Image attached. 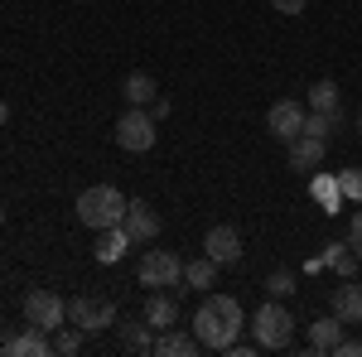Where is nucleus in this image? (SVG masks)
I'll return each mask as SVG.
<instances>
[{"mask_svg":"<svg viewBox=\"0 0 362 357\" xmlns=\"http://www.w3.org/2000/svg\"><path fill=\"white\" fill-rule=\"evenodd\" d=\"M256 348H261L256 338H251V343H242V338H237V343H227V353H232V357H251V353H256Z\"/></svg>","mask_w":362,"mask_h":357,"instance_id":"nucleus-31","label":"nucleus"},{"mask_svg":"<svg viewBox=\"0 0 362 357\" xmlns=\"http://www.w3.org/2000/svg\"><path fill=\"white\" fill-rule=\"evenodd\" d=\"M121 97H126V107H150L155 97H160V87L150 73H131L126 83H121Z\"/></svg>","mask_w":362,"mask_h":357,"instance_id":"nucleus-19","label":"nucleus"},{"mask_svg":"<svg viewBox=\"0 0 362 357\" xmlns=\"http://www.w3.org/2000/svg\"><path fill=\"white\" fill-rule=\"evenodd\" d=\"M324 266H329L334 275H343V280H348V275H358V251L348 247V242H334V247L324 251Z\"/></svg>","mask_w":362,"mask_h":357,"instance_id":"nucleus-21","label":"nucleus"},{"mask_svg":"<svg viewBox=\"0 0 362 357\" xmlns=\"http://www.w3.org/2000/svg\"><path fill=\"white\" fill-rule=\"evenodd\" d=\"M83 348V329H73V324H63V329L54 333V353H63V357H73Z\"/></svg>","mask_w":362,"mask_h":357,"instance_id":"nucleus-25","label":"nucleus"},{"mask_svg":"<svg viewBox=\"0 0 362 357\" xmlns=\"http://www.w3.org/2000/svg\"><path fill=\"white\" fill-rule=\"evenodd\" d=\"M285 145H290V165L295 169H319L324 165V150H329V140L305 136V131H300L295 140H285Z\"/></svg>","mask_w":362,"mask_h":357,"instance_id":"nucleus-12","label":"nucleus"},{"mask_svg":"<svg viewBox=\"0 0 362 357\" xmlns=\"http://www.w3.org/2000/svg\"><path fill=\"white\" fill-rule=\"evenodd\" d=\"M121 343L131 353H155V338H150V324H121Z\"/></svg>","mask_w":362,"mask_h":357,"instance_id":"nucleus-23","label":"nucleus"},{"mask_svg":"<svg viewBox=\"0 0 362 357\" xmlns=\"http://www.w3.org/2000/svg\"><path fill=\"white\" fill-rule=\"evenodd\" d=\"M338 338H343V319H338L334 309H329V319H314V324H309V348H314V353H334Z\"/></svg>","mask_w":362,"mask_h":357,"instance_id":"nucleus-16","label":"nucleus"},{"mask_svg":"<svg viewBox=\"0 0 362 357\" xmlns=\"http://www.w3.org/2000/svg\"><path fill=\"white\" fill-rule=\"evenodd\" d=\"M334 121H338V116H329V111H309V116H305V136L329 140V131H334Z\"/></svg>","mask_w":362,"mask_h":357,"instance_id":"nucleus-26","label":"nucleus"},{"mask_svg":"<svg viewBox=\"0 0 362 357\" xmlns=\"http://www.w3.org/2000/svg\"><path fill=\"white\" fill-rule=\"evenodd\" d=\"M309 107L338 116V83H329V78H324V83H314V87H309Z\"/></svg>","mask_w":362,"mask_h":357,"instance_id":"nucleus-22","label":"nucleus"},{"mask_svg":"<svg viewBox=\"0 0 362 357\" xmlns=\"http://www.w3.org/2000/svg\"><path fill=\"white\" fill-rule=\"evenodd\" d=\"M266 126H271V136L295 140L305 131V107H300V102H276V107L266 111Z\"/></svg>","mask_w":362,"mask_h":357,"instance_id":"nucleus-10","label":"nucleus"},{"mask_svg":"<svg viewBox=\"0 0 362 357\" xmlns=\"http://www.w3.org/2000/svg\"><path fill=\"white\" fill-rule=\"evenodd\" d=\"M150 116H155V121H160V116H169V97H155V102H150Z\"/></svg>","mask_w":362,"mask_h":357,"instance_id":"nucleus-32","label":"nucleus"},{"mask_svg":"<svg viewBox=\"0 0 362 357\" xmlns=\"http://www.w3.org/2000/svg\"><path fill=\"white\" fill-rule=\"evenodd\" d=\"M5 121H10V107H5V97H0V126H5Z\"/></svg>","mask_w":362,"mask_h":357,"instance_id":"nucleus-33","label":"nucleus"},{"mask_svg":"<svg viewBox=\"0 0 362 357\" xmlns=\"http://www.w3.org/2000/svg\"><path fill=\"white\" fill-rule=\"evenodd\" d=\"M290 290H295V280H290L285 271H276L271 280H266V295H271V300H290Z\"/></svg>","mask_w":362,"mask_h":357,"instance_id":"nucleus-27","label":"nucleus"},{"mask_svg":"<svg viewBox=\"0 0 362 357\" xmlns=\"http://www.w3.org/2000/svg\"><path fill=\"white\" fill-rule=\"evenodd\" d=\"M358 131H362V116H358Z\"/></svg>","mask_w":362,"mask_h":357,"instance_id":"nucleus-35","label":"nucleus"},{"mask_svg":"<svg viewBox=\"0 0 362 357\" xmlns=\"http://www.w3.org/2000/svg\"><path fill=\"white\" fill-rule=\"evenodd\" d=\"M247 329V314L232 295H208L194 314V338L208 348V353H227V343H237Z\"/></svg>","mask_w":362,"mask_h":357,"instance_id":"nucleus-1","label":"nucleus"},{"mask_svg":"<svg viewBox=\"0 0 362 357\" xmlns=\"http://www.w3.org/2000/svg\"><path fill=\"white\" fill-rule=\"evenodd\" d=\"M203 251L218 261V266H237L242 261V237H237V227H208V237H203Z\"/></svg>","mask_w":362,"mask_h":357,"instance_id":"nucleus-9","label":"nucleus"},{"mask_svg":"<svg viewBox=\"0 0 362 357\" xmlns=\"http://www.w3.org/2000/svg\"><path fill=\"white\" fill-rule=\"evenodd\" d=\"M25 324H34V329H44L54 338V333L68 324V304L58 300L54 290H29L25 295Z\"/></svg>","mask_w":362,"mask_h":357,"instance_id":"nucleus-6","label":"nucleus"},{"mask_svg":"<svg viewBox=\"0 0 362 357\" xmlns=\"http://www.w3.org/2000/svg\"><path fill=\"white\" fill-rule=\"evenodd\" d=\"M338 189L343 203H362V169H338Z\"/></svg>","mask_w":362,"mask_h":357,"instance_id":"nucleus-24","label":"nucleus"},{"mask_svg":"<svg viewBox=\"0 0 362 357\" xmlns=\"http://www.w3.org/2000/svg\"><path fill=\"white\" fill-rule=\"evenodd\" d=\"M251 338H256L261 348H290V338H295V314L285 309V300H266L251 314Z\"/></svg>","mask_w":362,"mask_h":357,"instance_id":"nucleus-3","label":"nucleus"},{"mask_svg":"<svg viewBox=\"0 0 362 357\" xmlns=\"http://www.w3.org/2000/svg\"><path fill=\"white\" fill-rule=\"evenodd\" d=\"M338 357H362V338H338Z\"/></svg>","mask_w":362,"mask_h":357,"instance_id":"nucleus-29","label":"nucleus"},{"mask_svg":"<svg viewBox=\"0 0 362 357\" xmlns=\"http://www.w3.org/2000/svg\"><path fill=\"white\" fill-rule=\"evenodd\" d=\"M126 193L116 189V184H92V189L78 193V222L83 227H92V232H107V227H121V218H126Z\"/></svg>","mask_w":362,"mask_h":357,"instance_id":"nucleus-2","label":"nucleus"},{"mask_svg":"<svg viewBox=\"0 0 362 357\" xmlns=\"http://www.w3.org/2000/svg\"><path fill=\"white\" fill-rule=\"evenodd\" d=\"M0 227H5V208H0Z\"/></svg>","mask_w":362,"mask_h":357,"instance_id":"nucleus-34","label":"nucleus"},{"mask_svg":"<svg viewBox=\"0 0 362 357\" xmlns=\"http://www.w3.org/2000/svg\"><path fill=\"white\" fill-rule=\"evenodd\" d=\"M126 247H131V232H126V227H107V232H97V261H102V266H116V261H121V256H126Z\"/></svg>","mask_w":362,"mask_h":357,"instance_id":"nucleus-17","label":"nucleus"},{"mask_svg":"<svg viewBox=\"0 0 362 357\" xmlns=\"http://www.w3.org/2000/svg\"><path fill=\"white\" fill-rule=\"evenodd\" d=\"M136 280L145 285V290H184V261H179L174 251L155 247V251H145V256H140Z\"/></svg>","mask_w":362,"mask_h":357,"instance_id":"nucleus-4","label":"nucleus"},{"mask_svg":"<svg viewBox=\"0 0 362 357\" xmlns=\"http://www.w3.org/2000/svg\"><path fill=\"white\" fill-rule=\"evenodd\" d=\"M203 343H198L194 333H179V329H165L160 338H155V353L160 357H194Z\"/></svg>","mask_w":362,"mask_h":357,"instance_id":"nucleus-18","label":"nucleus"},{"mask_svg":"<svg viewBox=\"0 0 362 357\" xmlns=\"http://www.w3.org/2000/svg\"><path fill=\"white\" fill-rule=\"evenodd\" d=\"M309 193H314V198L324 203V213H338V208H343V189H338V174H314Z\"/></svg>","mask_w":362,"mask_h":357,"instance_id":"nucleus-20","label":"nucleus"},{"mask_svg":"<svg viewBox=\"0 0 362 357\" xmlns=\"http://www.w3.org/2000/svg\"><path fill=\"white\" fill-rule=\"evenodd\" d=\"M121 227L131 232V242H155V237H160V213H155L145 198H131V203H126Z\"/></svg>","mask_w":362,"mask_h":357,"instance_id":"nucleus-8","label":"nucleus"},{"mask_svg":"<svg viewBox=\"0 0 362 357\" xmlns=\"http://www.w3.org/2000/svg\"><path fill=\"white\" fill-rule=\"evenodd\" d=\"M145 324L150 329H174L179 324V304L169 300V290H150V304H145Z\"/></svg>","mask_w":362,"mask_h":357,"instance_id":"nucleus-14","label":"nucleus"},{"mask_svg":"<svg viewBox=\"0 0 362 357\" xmlns=\"http://www.w3.org/2000/svg\"><path fill=\"white\" fill-rule=\"evenodd\" d=\"M329 309H334V314L343 319V324H362V285L353 280V275H348V280H343V285L334 290Z\"/></svg>","mask_w":362,"mask_h":357,"instance_id":"nucleus-11","label":"nucleus"},{"mask_svg":"<svg viewBox=\"0 0 362 357\" xmlns=\"http://www.w3.org/2000/svg\"><path fill=\"white\" fill-rule=\"evenodd\" d=\"M116 145H121L126 155H145V150L155 145V116L145 107H126V116L116 121Z\"/></svg>","mask_w":362,"mask_h":357,"instance_id":"nucleus-5","label":"nucleus"},{"mask_svg":"<svg viewBox=\"0 0 362 357\" xmlns=\"http://www.w3.org/2000/svg\"><path fill=\"white\" fill-rule=\"evenodd\" d=\"M10 353L15 357H49L54 353V338L44 329H34V324H25V333H10Z\"/></svg>","mask_w":362,"mask_h":357,"instance_id":"nucleus-13","label":"nucleus"},{"mask_svg":"<svg viewBox=\"0 0 362 357\" xmlns=\"http://www.w3.org/2000/svg\"><path fill=\"white\" fill-rule=\"evenodd\" d=\"M68 324L83 333H102L116 324V304L102 300V295H78V300L68 304Z\"/></svg>","mask_w":362,"mask_h":357,"instance_id":"nucleus-7","label":"nucleus"},{"mask_svg":"<svg viewBox=\"0 0 362 357\" xmlns=\"http://www.w3.org/2000/svg\"><path fill=\"white\" fill-rule=\"evenodd\" d=\"M348 247L358 251V261H362V203H358V213H353V227H348Z\"/></svg>","mask_w":362,"mask_h":357,"instance_id":"nucleus-28","label":"nucleus"},{"mask_svg":"<svg viewBox=\"0 0 362 357\" xmlns=\"http://www.w3.org/2000/svg\"><path fill=\"white\" fill-rule=\"evenodd\" d=\"M271 5H276V15H300L309 0H271Z\"/></svg>","mask_w":362,"mask_h":357,"instance_id":"nucleus-30","label":"nucleus"},{"mask_svg":"<svg viewBox=\"0 0 362 357\" xmlns=\"http://www.w3.org/2000/svg\"><path fill=\"white\" fill-rule=\"evenodd\" d=\"M218 271H223V266H218L208 251H203L198 261H184V290H203V295H208V285H218Z\"/></svg>","mask_w":362,"mask_h":357,"instance_id":"nucleus-15","label":"nucleus"}]
</instances>
